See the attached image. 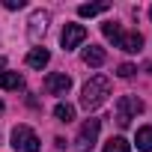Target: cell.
<instances>
[{"label":"cell","mask_w":152,"mask_h":152,"mask_svg":"<svg viewBox=\"0 0 152 152\" xmlns=\"http://www.w3.org/2000/svg\"><path fill=\"white\" fill-rule=\"evenodd\" d=\"M12 149H18V152H39L42 143H39V137H36V131L30 125H15L12 128Z\"/></svg>","instance_id":"277c9868"},{"label":"cell","mask_w":152,"mask_h":152,"mask_svg":"<svg viewBox=\"0 0 152 152\" xmlns=\"http://www.w3.org/2000/svg\"><path fill=\"white\" fill-rule=\"evenodd\" d=\"M102 33H104L110 42H116V39L122 36V27H119L116 21H104V24H102Z\"/></svg>","instance_id":"2e32d148"},{"label":"cell","mask_w":152,"mask_h":152,"mask_svg":"<svg viewBox=\"0 0 152 152\" xmlns=\"http://www.w3.org/2000/svg\"><path fill=\"white\" fill-rule=\"evenodd\" d=\"M54 116H57V122H72V119H75V107H72L69 102H60V104L54 107Z\"/></svg>","instance_id":"4fadbf2b"},{"label":"cell","mask_w":152,"mask_h":152,"mask_svg":"<svg viewBox=\"0 0 152 152\" xmlns=\"http://www.w3.org/2000/svg\"><path fill=\"white\" fill-rule=\"evenodd\" d=\"M104 60H107L104 48H99V45H90V48H84V63H87V66L99 69V66H104Z\"/></svg>","instance_id":"30bf717a"},{"label":"cell","mask_w":152,"mask_h":152,"mask_svg":"<svg viewBox=\"0 0 152 152\" xmlns=\"http://www.w3.org/2000/svg\"><path fill=\"white\" fill-rule=\"evenodd\" d=\"M113 45H116L119 51H125V54H137V51L143 48V36H140L137 30H134V33H122Z\"/></svg>","instance_id":"52a82bcc"},{"label":"cell","mask_w":152,"mask_h":152,"mask_svg":"<svg viewBox=\"0 0 152 152\" xmlns=\"http://www.w3.org/2000/svg\"><path fill=\"white\" fill-rule=\"evenodd\" d=\"M45 90H48L51 96H66V93L72 90V78L63 75V72H51L48 78H45Z\"/></svg>","instance_id":"8992f818"},{"label":"cell","mask_w":152,"mask_h":152,"mask_svg":"<svg viewBox=\"0 0 152 152\" xmlns=\"http://www.w3.org/2000/svg\"><path fill=\"white\" fill-rule=\"evenodd\" d=\"M3 6H6L9 12H15V9H24V6H27V0H3Z\"/></svg>","instance_id":"ac0fdd59"},{"label":"cell","mask_w":152,"mask_h":152,"mask_svg":"<svg viewBox=\"0 0 152 152\" xmlns=\"http://www.w3.org/2000/svg\"><path fill=\"white\" fill-rule=\"evenodd\" d=\"M0 113H3V102H0Z\"/></svg>","instance_id":"ffe728a7"},{"label":"cell","mask_w":152,"mask_h":152,"mask_svg":"<svg viewBox=\"0 0 152 152\" xmlns=\"http://www.w3.org/2000/svg\"><path fill=\"white\" fill-rule=\"evenodd\" d=\"M134 72H137V69H134L131 63H122V66L116 69V75H119V78H131V75H134Z\"/></svg>","instance_id":"e0dca14e"},{"label":"cell","mask_w":152,"mask_h":152,"mask_svg":"<svg viewBox=\"0 0 152 152\" xmlns=\"http://www.w3.org/2000/svg\"><path fill=\"white\" fill-rule=\"evenodd\" d=\"M48 21H51V15H48L45 9H39V12H33V18H30V39H33V42L39 39V33H45V27H48Z\"/></svg>","instance_id":"ba28073f"},{"label":"cell","mask_w":152,"mask_h":152,"mask_svg":"<svg viewBox=\"0 0 152 152\" xmlns=\"http://www.w3.org/2000/svg\"><path fill=\"white\" fill-rule=\"evenodd\" d=\"M51 63V51L48 48H30V54H27V66L30 69H45Z\"/></svg>","instance_id":"9c48e42d"},{"label":"cell","mask_w":152,"mask_h":152,"mask_svg":"<svg viewBox=\"0 0 152 152\" xmlns=\"http://www.w3.org/2000/svg\"><path fill=\"white\" fill-rule=\"evenodd\" d=\"M110 96V78H104V75H96V78H90L81 90V107L84 110H96L99 104H104V99Z\"/></svg>","instance_id":"6da1fadb"},{"label":"cell","mask_w":152,"mask_h":152,"mask_svg":"<svg viewBox=\"0 0 152 152\" xmlns=\"http://www.w3.org/2000/svg\"><path fill=\"white\" fill-rule=\"evenodd\" d=\"M99 131H102V119L90 116V119L81 125V131H78L75 149H78V152H93V146H96V140H99Z\"/></svg>","instance_id":"3957f363"},{"label":"cell","mask_w":152,"mask_h":152,"mask_svg":"<svg viewBox=\"0 0 152 152\" xmlns=\"http://www.w3.org/2000/svg\"><path fill=\"white\" fill-rule=\"evenodd\" d=\"M84 39H87V27H84V24H66V27H63V36H60V42H63L66 51L78 48Z\"/></svg>","instance_id":"5b68a950"},{"label":"cell","mask_w":152,"mask_h":152,"mask_svg":"<svg viewBox=\"0 0 152 152\" xmlns=\"http://www.w3.org/2000/svg\"><path fill=\"white\" fill-rule=\"evenodd\" d=\"M102 152H131V143H128L125 137H110Z\"/></svg>","instance_id":"5bb4252c"},{"label":"cell","mask_w":152,"mask_h":152,"mask_svg":"<svg viewBox=\"0 0 152 152\" xmlns=\"http://www.w3.org/2000/svg\"><path fill=\"white\" fill-rule=\"evenodd\" d=\"M149 18H152V6H149Z\"/></svg>","instance_id":"44dd1931"},{"label":"cell","mask_w":152,"mask_h":152,"mask_svg":"<svg viewBox=\"0 0 152 152\" xmlns=\"http://www.w3.org/2000/svg\"><path fill=\"white\" fill-rule=\"evenodd\" d=\"M134 143H137V152H152V125H143V128H137V137H134Z\"/></svg>","instance_id":"7c38bea8"},{"label":"cell","mask_w":152,"mask_h":152,"mask_svg":"<svg viewBox=\"0 0 152 152\" xmlns=\"http://www.w3.org/2000/svg\"><path fill=\"white\" fill-rule=\"evenodd\" d=\"M0 72H6V60L3 57H0Z\"/></svg>","instance_id":"d6986e66"},{"label":"cell","mask_w":152,"mask_h":152,"mask_svg":"<svg viewBox=\"0 0 152 152\" xmlns=\"http://www.w3.org/2000/svg\"><path fill=\"white\" fill-rule=\"evenodd\" d=\"M107 6L104 3H84V6H78V15L81 18H93V15H102Z\"/></svg>","instance_id":"9a60e30c"},{"label":"cell","mask_w":152,"mask_h":152,"mask_svg":"<svg viewBox=\"0 0 152 152\" xmlns=\"http://www.w3.org/2000/svg\"><path fill=\"white\" fill-rule=\"evenodd\" d=\"M143 113V102L137 99V96H122L119 102H116V110H113V116H116V125L119 128H128L131 125V119H137Z\"/></svg>","instance_id":"7a4b0ae2"},{"label":"cell","mask_w":152,"mask_h":152,"mask_svg":"<svg viewBox=\"0 0 152 152\" xmlns=\"http://www.w3.org/2000/svg\"><path fill=\"white\" fill-rule=\"evenodd\" d=\"M24 87V75L18 72H0V90H21Z\"/></svg>","instance_id":"8fae6325"}]
</instances>
